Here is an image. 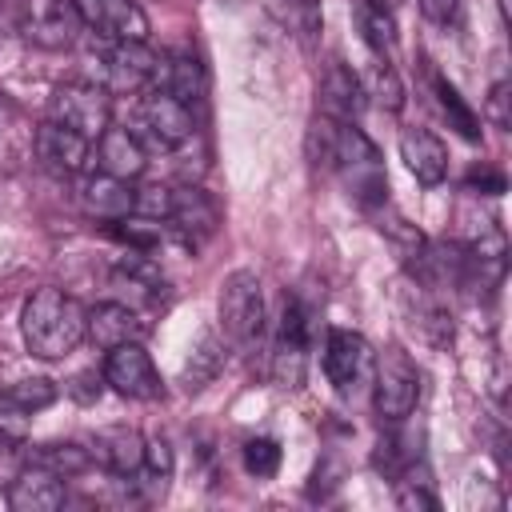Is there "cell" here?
<instances>
[{
  "label": "cell",
  "instance_id": "obj_1",
  "mask_svg": "<svg viewBox=\"0 0 512 512\" xmlns=\"http://www.w3.org/2000/svg\"><path fill=\"white\" fill-rule=\"evenodd\" d=\"M20 332L32 356L40 360H64L88 340V308L60 292V288H36L24 300L20 312Z\"/></svg>",
  "mask_w": 512,
  "mask_h": 512
},
{
  "label": "cell",
  "instance_id": "obj_36",
  "mask_svg": "<svg viewBox=\"0 0 512 512\" xmlns=\"http://www.w3.org/2000/svg\"><path fill=\"white\" fill-rule=\"evenodd\" d=\"M420 12H424L432 24H452L456 12H460V0H420Z\"/></svg>",
  "mask_w": 512,
  "mask_h": 512
},
{
  "label": "cell",
  "instance_id": "obj_26",
  "mask_svg": "<svg viewBox=\"0 0 512 512\" xmlns=\"http://www.w3.org/2000/svg\"><path fill=\"white\" fill-rule=\"evenodd\" d=\"M28 464H40V468H48L64 480V476L84 472L92 464V456L80 444H36V448H28Z\"/></svg>",
  "mask_w": 512,
  "mask_h": 512
},
{
  "label": "cell",
  "instance_id": "obj_33",
  "mask_svg": "<svg viewBox=\"0 0 512 512\" xmlns=\"http://www.w3.org/2000/svg\"><path fill=\"white\" fill-rule=\"evenodd\" d=\"M244 468H248L252 476H276V468H280V444H276L272 436L248 440V444H244Z\"/></svg>",
  "mask_w": 512,
  "mask_h": 512
},
{
  "label": "cell",
  "instance_id": "obj_14",
  "mask_svg": "<svg viewBox=\"0 0 512 512\" xmlns=\"http://www.w3.org/2000/svg\"><path fill=\"white\" fill-rule=\"evenodd\" d=\"M92 148H96V168L116 180H136L148 168V148L140 144V136L132 128L108 124Z\"/></svg>",
  "mask_w": 512,
  "mask_h": 512
},
{
  "label": "cell",
  "instance_id": "obj_22",
  "mask_svg": "<svg viewBox=\"0 0 512 512\" xmlns=\"http://www.w3.org/2000/svg\"><path fill=\"white\" fill-rule=\"evenodd\" d=\"M352 20L372 56H380V60L396 56V16L384 0H352Z\"/></svg>",
  "mask_w": 512,
  "mask_h": 512
},
{
  "label": "cell",
  "instance_id": "obj_21",
  "mask_svg": "<svg viewBox=\"0 0 512 512\" xmlns=\"http://www.w3.org/2000/svg\"><path fill=\"white\" fill-rule=\"evenodd\" d=\"M132 180H116L108 172H96L80 184V204L88 216H100V220H120V216H132Z\"/></svg>",
  "mask_w": 512,
  "mask_h": 512
},
{
  "label": "cell",
  "instance_id": "obj_7",
  "mask_svg": "<svg viewBox=\"0 0 512 512\" xmlns=\"http://www.w3.org/2000/svg\"><path fill=\"white\" fill-rule=\"evenodd\" d=\"M100 88L112 96V92H148L156 88V76H160V56L148 48V44H108L100 40Z\"/></svg>",
  "mask_w": 512,
  "mask_h": 512
},
{
  "label": "cell",
  "instance_id": "obj_31",
  "mask_svg": "<svg viewBox=\"0 0 512 512\" xmlns=\"http://www.w3.org/2000/svg\"><path fill=\"white\" fill-rule=\"evenodd\" d=\"M8 392H12L28 412H40V408H48V404L60 396L56 380H48V376H24V380H16Z\"/></svg>",
  "mask_w": 512,
  "mask_h": 512
},
{
  "label": "cell",
  "instance_id": "obj_35",
  "mask_svg": "<svg viewBox=\"0 0 512 512\" xmlns=\"http://www.w3.org/2000/svg\"><path fill=\"white\" fill-rule=\"evenodd\" d=\"M396 504H400V508H428V512L440 508V500H436L432 492L416 488V480H408V488H396Z\"/></svg>",
  "mask_w": 512,
  "mask_h": 512
},
{
  "label": "cell",
  "instance_id": "obj_3",
  "mask_svg": "<svg viewBox=\"0 0 512 512\" xmlns=\"http://www.w3.org/2000/svg\"><path fill=\"white\" fill-rule=\"evenodd\" d=\"M332 172L344 176L348 192L364 204V208H376L388 200V176H384V160L376 152V144L348 120H340V132H336V156H332Z\"/></svg>",
  "mask_w": 512,
  "mask_h": 512
},
{
  "label": "cell",
  "instance_id": "obj_10",
  "mask_svg": "<svg viewBox=\"0 0 512 512\" xmlns=\"http://www.w3.org/2000/svg\"><path fill=\"white\" fill-rule=\"evenodd\" d=\"M308 344H312V320L300 300L284 304L280 332H276V352H272V372L280 388H300L304 364H308Z\"/></svg>",
  "mask_w": 512,
  "mask_h": 512
},
{
  "label": "cell",
  "instance_id": "obj_15",
  "mask_svg": "<svg viewBox=\"0 0 512 512\" xmlns=\"http://www.w3.org/2000/svg\"><path fill=\"white\" fill-rule=\"evenodd\" d=\"M152 332V324L128 308V304H116V300H104L96 308H88V336L108 352L116 344H144V336Z\"/></svg>",
  "mask_w": 512,
  "mask_h": 512
},
{
  "label": "cell",
  "instance_id": "obj_20",
  "mask_svg": "<svg viewBox=\"0 0 512 512\" xmlns=\"http://www.w3.org/2000/svg\"><path fill=\"white\" fill-rule=\"evenodd\" d=\"M364 88H360V76L352 72V68H344V64H332L328 72H324V80H320V108H324V116H332V120H356L360 112H364Z\"/></svg>",
  "mask_w": 512,
  "mask_h": 512
},
{
  "label": "cell",
  "instance_id": "obj_19",
  "mask_svg": "<svg viewBox=\"0 0 512 512\" xmlns=\"http://www.w3.org/2000/svg\"><path fill=\"white\" fill-rule=\"evenodd\" d=\"M60 504H64V484L56 472L40 464H28L8 488V508L16 512H56Z\"/></svg>",
  "mask_w": 512,
  "mask_h": 512
},
{
  "label": "cell",
  "instance_id": "obj_38",
  "mask_svg": "<svg viewBox=\"0 0 512 512\" xmlns=\"http://www.w3.org/2000/svg\"><path fill=\"white\" fill-rule=\"evenodd\" d=\"M468 188H488V196H496V192H504V176H500V172H492V176H488V172H484V176L472 172V176H468Z\"/></svg>",
  "mask_w": 512,
  "mask_h": 512
},
{
  "label": "cell",
  "instance_id": "obj_39",
  "mask_svg": "<svg viewBox=\"0 0 512 512\" xmlns=\"http://www.w3.org/2000/svg\"><path fill=\"white\" fill-rule=\"evenodd\" d=\"M292 4H300L304 12H312V8H316V0H292Z\"/></svg>",
  "mask_w": 512,
  "mask_h": 512
},
{
  "label": "cell",
  "instance_id": "obj_37",
  "mask_svg": "<svg viewBox=\"0 0 512 512\" xmlns=\"http://www.w3.org/2000/svg\"><path fill=\"white\" fill-rule=\"evenodd\" d=\"M100 384H104V372H100V376H96V372H84V376H76L72 396H80V400H96V396H100Z\"/></svg>",
  "mask_w": 512,
  "mask_h": 512
},
{
  "label": "cell",
  "instance_id": "obj_4",
  "mask_svg": "<svg viewBox=\"0 0 512 512\" xmlns=\"http://www.w3.org/2000/svg\"><path fill=\"white\" fill-rule=\"evenodd\" d=\"M48 120H56V124H64V128H72L96 144L100 132L112 124V96L88 80L56 84L48 96Z\"/></svg>",
  "mask_w": 512,
  "mask_h": 512
},
{
  "label": "cell",
  "instance_id": "obj_6",
  "mask_svg": "<svg viewBox=\"0 0 512 512\" xmlns=\"http://www.w3.org/2000/svg\"><path fill=\"white\" fill-rule=\"evenodd\" d=\"M132 132L140 136L144 148H180L192 136V108L168 96L164 88H148L136 100Z\"/></svg>",
  "mask_w": 512,
  "mask_h": 512
},
{
  "label": "cell",
  "instance_id": "obj_5",
  "mask_svg": "<svg viewBox=\"0 0 512 512\" xmlns=\"http://www.w3.org/2000/svg\"><path fill=\"white\" fill-rule=\"evenodd\" d=\"M416 400H420V372H416V364L400 348H384L376 368H372L376 416L388 420V424H400L404 416H412Z\"/></svg>",
  "mask_w": 512,
  "mask_h": 512
},
{
  "label": "cell",
  "instance_id": "obj_8",
  "mask_svg": "<svg viewBox=\"0 0 512 512\" xmlns=\"http://www.w3.org/2000/svg\"><path fill=\"white\" fill-rule=\"evenodd\" d=\"M104 384L128 400H160L164 396V380L152 364V356L144 352V344H116L108 348L104 360Z\"/></svg>",
  "mask_w": 512,
  "mask_h": 512
},
{
  "label": "cell",
  "instance_id": "obj_28",
  "mask_svg": "<svg viewBox=\"0 0 512 512\" xmlns=\"http://www.w3.org/2000/svg\"><path fill=\"white\" fill-rule=\"evenodd\" d=\"M136 476H144L156 492H164V488H168V480H172V444H168L164 436L144 440V464H140V472H136Z\"/></svg>",
  "mask_w": 512,
  "mask_h": 512
},
{
  "label": "cell",
  "instance_id": "obj_25",
  "mask_svg": "<svg viewBox=\"0 0 512 512\" xmlns=\"http://www.w3.org/2000/svg\"><path fill=\"white\" fill-rule=\"evenodd\" d=\"M220 368H224V340H220L216 332H204L200 344L192 348V356H188L184 368H180V384H184L188 392H200L204 384L216 380Z\"/></svg>",
  "mask_w": 512,
  "mask_h": 512
},
{
  "label": "cell",
  "instance_id": "obj_24",
  "mask_svg": "<svg viewBox=\"0 0 512 512\" xmlns=\"http://www.w3.org/2000/svg\"><path fill=\"white\" fill-rule=\"evenodd\" d=\"M360 88H364V100L380 104L384 112H400V108H404V84H400L392 60L372 56V60L364 64V72H360Z\"/></svg>",
  "mask_w": 512,
  "mask_h": 512
},
{
  "label": "cell",
  "instance_id": "obj_9",
  "mask_svg": "<svg viewBox=\"0 0 512 512\" xmlns=\"http://www.w3.org/2000/svg\"><path fill=\"white\" fill-rule=\"evenodd\" d=\"M80 24L108 44H148V16L136 0H72Z\"/></svg>",
  "mask_w": 512,
  "mask_h": 512
},
{
  "label": "cell",
  "instance_id": "obj_34",
  "mask_svg": "<svg viewBox=\"0 0 512 512\" xmlns=\"http://www.w3.org/2000/svg\"><path fill=\"white\" fill-rule=\"evenodd\" d=\"M508 80H496L492 84V92H488V120H492V128H512V112H508Z\"/></svg>",
  "mask_w": 512,
  "mask_h": 512
},
{
  "label": "cell",
  "instance_id": "obj_23",
  "mask_svg": "<svg viewBox=\"0 0 512 512\" xmlns=\"http://www.w3.org/2000/svg\"><path fill=\"white\" fill-rule=\"evenodd\" d=\"M156 88H164L168 96H176L180 104L192 108L204 96V64L192 52H168V56H160Z\"/></svg>",
  "mask_w": 512,
  "mask_h": 512
},
{
  "label": "cell",
  "instance_id": "obj_11",
  "mask_svg": "<svg viewBox=\"0 0 512 512\" xmlns=\"http://www.w3.org/2000/svg\"><path fill=\"white\" fill-rule=\"evenodd\" d=\"M372 372V352H368V340L360 332H348V328H328L324 336V376L336 392H356Z\"/></svg>",
  "mask_w": 512,
  "mask_h": 512
},
{
  "label": "cell",
  "instance_id": "obj_16",
  "mask_svg": "<svg viewBox=\"0 0 512 512\" xmlns=\"http://www.w3.org/2000/svg\"><path fill=\"white\" fill-rule=\"evenodd\" d=\"M88 456L112 472V476H136L140 464H144V436L128 424H112V428H100L92 440H88Z\"/></svg>",
  "mask_w": 512,
  "mask_h": 512
},
{
  "label": "cell",
  "instance_id": "obj_29",
  "mask_svg": "<svg viewBox=\"0 0 512 512\" xmlns=\"http://www.w3.org/2000/svg\"><path fill=\"white\" fill-rule=\"evenodd\" d=\"M28 432H32V412L8 388H0V440L4 444H24Z\"/></svg>",
  "mask_w": 512,
  "mask_h": 512
},
{
  "label": "cell",
  "instance_id": "obj_27",
  "mask_svg": "<svg viewBox=\"0 0 512 512\" xmlns=\"http://www.w3.org/2000/svg\"><path fill=\"white\" fill-rule=\"evenodd\" d=\"M436 100H440V108H444V116H448V128H456L464 140H480V120H476V112L464 104V96L456 92V84H448L444 76H436Z\"/></svg>",
  "mask_w": 512,
  "mask_h": 512
},
{
  "label": "cell",
  "instance_id": "obj_32",
  "mask_svg": "<svg viewBox=\"0 0 512 512\" xmlns=\"http://www.w3.org/2000/svg\"><path fill=\"white\" fill-rule=\"evenodd\" d=\"M172 212V188L164 184H144L132 192V216H148V220H168Z\"/></svg>",
  "mask_w": 512,
  "mask_h": 512
},
{
  "label": "cell",
  "instance_id": "obj_13",
  "mask_svg": "<svg viewBox=\"0 0 512 512\" xmlns=\"http://www.w3.org/2000/svg\"><path fill=\"white\" fill-rule=\"evenodd\" d=\"M36 156H40V164H44L48 172H56V176H76V172H84V164H88V156H92V140H84L80 132L56 124V120H44V124L36 128Z\"/></svg>",
  "mask_w": 512,
  "mask_h": 512
},
{
  "label": "cell",
  "instance_id": "obj_17",
  "mask_svg": "<svg viewBox=\"0 0 512 512\" xmlns=\"http://www.w3.org/2000/svg\"><path fill=\"white\" fill-rule=\"evenodd\" d=\"M164 224H172L180 232V240L196 248V244H204L216 232L220 212H216V204H212V196L204 188H192L188 184V188H176L172 192V212H168Z\"/></svg>",
  "mask_w": 512,
  "mask_h": 512
},
{
  "label": "cell",
  "instance_id": "obj_18",
  "mask_svg": "<svg viewBox=\"0 0 512 512\" xmlns=\"http://www.w3.org/2000/svg\"><path fill=\"white\" fill-rule=\"evenodd\" d=\"M400 160L408 164V172L420 180V184H440L448 176V148L436 132L428 128H404L400 132Z\"/></svg>",
  "mask_w": 512,
  "mask_h": 512
},
{
  "label": "cell",
  "instance_id": "obj_2",
  "mask_svg": "<svg viewBox=\"0 0 512 512\" xmlns=\"http://www.w3.org/2000/svg\"><path fill=\"white\" fill-rule=\"evenodd\" d=\"M220 328L224 336L240 348L252 352L268 336V308H264V288L252 268H236L220 284Z\"/></svg>",
  "mask_w": 512,
  "mask_h": 512
},
{
  "label": "cell",
  "instance_id": "obj_30",
  "mask_svg": "<svg viewBox=\"0 0 512 512\" xmlns=\"http://www.w3.org/2000/svg\"><path fill=\"white\" fill-rule=\"evenodd\" d=\"M116 272H120L128 284L144 288V292H164V288H168V280H164L160 264H152V260H148V252H128V256L116 264Z\"/></svg>",
  "mask_w": 512,
  "mask_h": 512
},
{
  "label": "cell",
  "instance_id": "obj_12",
  "mask_svg": "<svg viewBox=\"0 0 512 512\" xmlns=\"http://www.w3.org/2000/svg\"><path fill=\"white\" fill-rule=\"evenodd\" d=\"M80 28L84 24H80V12L72 0H36L20 20L24 40H32L40 48H68Z\"/></svg>",
  "mask_w": 512,
  "mask_h": 512
}]
</instances>
